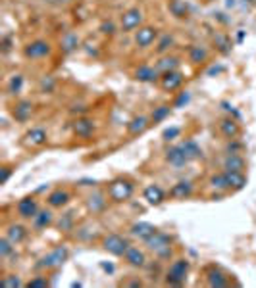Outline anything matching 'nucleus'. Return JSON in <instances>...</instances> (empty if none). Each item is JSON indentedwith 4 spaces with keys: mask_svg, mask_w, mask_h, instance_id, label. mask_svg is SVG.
<instances>
[{
    "mask_svg": "<svg viewBox=\"0 0 256 288\" xmlns=\"http://www.w3.org/2000/svg\"><path fill=\"white\" fill-rule=\"evenodd\" d=\"M172 237L170 234H166V232H160L156 230L154 234H150L149 239L145 240V246L149 248L150 252H154V254L160 257V259H170L172 255H174V248H172Z\"/></svg>",
    "mask_w": 256,
    "mask_h": 288,
    "instance_id": "f257e3e1",
    "label": "nucleus"
},
{
    "mask_svg": "<svg viewBox=\"0 0 256 288\" xmlns=\"http://www.w3.org/2000/svg\"><path fill=\"white\" fill-rule=\"evenodd\" d=\"M187 273H189V261L187 259H175L166 273V282L172 284V286H181L187 279Z\"/></svg>",
    "mask_w": 256,
    "mask_h": 288,
    "instance_id": "f03ea898",
    "label": "nucleus"
},
{
    "mask_svg": "<svg viewBox=\"0 0 256 288\" xmlns=\"http://www.w3.org/2000/svg\"><path fill=\"white\" fill-rule=\"evenodd\" d=\"M133 187L131 181H127V179H116V181L110 182V187H108V196L112 198L114 202H125V200H129L133 194Z\"/></svg>",
    "mask_w": 256,
    "mask_h": 288,
    "instance_id": "7ed1b4c3",
    "label": "nucleus"
},
{
    "mask_svg": "<svg viewBox=\"0 0 256 288\" xmlns=\"http://www.w3.org/2000/svg\"><path fill=\"white\" fill-rule=\"evenodd\" d=\"M129 246H131L129 240L124 239L122 234H114V232L104 237V240H102V248L106 250L108 254L116 255V257H124Z\"/></svg>",
    "mask_w": 256,
    "mask_h": 288,
    "instance_id": "20e7f679",
    "label": "nucleus"
},
{
    "mask_svg": "<svg viewBox=\"0 0 256 288\" xmlns=\"http://www.w3.org/2000/svg\"><path fill=\"white\" fill-rule=\"evenodd\" d=\"M67 255H69V252H67L66 246L54 248L52 252H49V254L42 257L41 264H37V267H41V269H58V267L64 265V261L67 259Z\"/></svg>",
    "mask_w": 256,
    "mask_h": 288,
    "instance_id": "39448f33",
    "label": "nucleus"
},
{
    "mask_svg": "<svg viewBox=\"0 0 256 288\" xmlns=\"http://www.w3.org/2000/svg\"><path fill=\"white\" fill-rule=\"evenodd\" d=\"M158 39V29L150 25H141L139 31H135V44L139 48H149L152 42Z\"/></svg>",
    "mask_w": 256,
    "mask_h": 288,
    "instance_id": "423d86ee",
    "label": "nucleus"
},
{
    "mask_svg": "<svg viewBox=\"0 0 256 288\" xmlns=\"http://www.w3.org/2000/svg\"><path fill=\"white\" fill-rule=\"evenodd\" d=\"M143 25V12L139 8H131L124 12L122 16V31L129 33V31H135Z\"/></svg>",
    "mask_w": 256,
    "mask_h": 288,
    "instance_id": "0eeeda50",
    "label": "nucleus"
},
{
    "mask_svg": "<svg viewBox=\"0 0 256 288\" xmlns=\"http://www.w3.org/2000/svg\"><path fill=\"white\" fill-rule=\"evenodd\" d=\"M50 50L52 48H50V44L46 41H33L25 46L24 54L25 58H29V60H42V58L49 56Z\"/></svg>",
    "mask_w": 256,
    "mask_h": 288,
    "instance_id": "6e6552de",
    "label": "nucleus"
},
{
    "mask_svg": "<svg viewBox=\"0 0 256 288\" xmlns=\"http://www.w3.org/2000/svg\"><path fill=\"white\" fill-rule=\"evenodd\" d=\"M85 204H87V210H89L92 215L102 214V212L106 210V206H108L106 194H104V192H100V190H95V192H91V194L87 196Z\"/></svg>",
    "mask_w": 256,
    "mask_h": 288,
    "instance_id": "1a4fd4ad",
    "label": "nucleus"
},
{
    "mask_svg": "<svg viewBox=\"0 0 256 288\" xmlns=\"http://www.w3.org/2000/svg\"><path fill=\"white\" fill-rule=\"evenodd\" d=\"M17 215L21 217V219H33L35 215L39 214V206H37V200L31 196L27 198H21L19 202H17Z\"/></svg>",
    "mask_w": 256,
    "mask_h": 288,
    "instance_id": "9d476101",
    "label": "nucleus"
},
{
    "mask_svg": "<svg viewBox=\"0 0 256 288\" xmlns=\"http://www.w3.org/2000/svg\"><path fill=\"white\" fill-rule=\"evenodd\" d=\"M166 162H168L170 165H174V167H185V165L189 164V160H187V156H185L181 144H177V146H172V148L166 150Z\"/></svg>",
    "mask_w": 256,
    "mask_h": 288,
    "instance_id": "9b49d317",
    "label": "nucleus"
},
{
    "mask_svg": "<svg viewBox=\"0 0 256 288\" xmlns=\"http://www.w3.org/2000/svg\"><path fill=\"white\" fill-rule=\"evenodd\" d=\"M154 232H156V227H154L152 223H147V221L133 223L131 227H129V234H131L133 239H139V240H147L150 234H154Z\"/></svg>",
    "mask_w": 256,
    "mask_h": 288,
    "instance_id": "f8f14e48",
    "label": "nucleus"
},
{
    "mask_svg": "<svg viewBox=\"0 0 256 288\" xmlns=\"http://www.w3.org/2000/svg\"><path fill=\"white\" fill-rule=\"evenodd\" d=\"M160 85L164 91H177L179 87L183 85V75L175 69V71H168V73H162L160 77Z\"/></svg>",
    "mask_w": 256,
    "mask_h": 288,
    "instance_id": "ddd939ff",
    "label": "nucleus"
},
{
    "mask_svg": "<svg viewBox=\"0 0 256 288\" xmlns=\"http://www.w3.org/2000/svg\"><path fill=\"white\" fill-rule=\"evenodd\" d=\"M72 129L77 137H81V139H89L95 131V123H92V119L89 117H77L74 123H72Z\"/></svg>",
    "mask_w": 256,
    "mask_h": 288,
    "instance_id": "4468645a",
    "label": "nucleus"
},
{
    "mask_svg": "<svg viewBox=\"0 0 256 288\" xmlns=\"http://www.w3.org/2000/svg\"><path fill=\"white\" fill-rule=\"evenodd\" d=\"M143 196H145V200L149 202L150 206H160V204L164 202L166 192L162 190V187H158V185H149V187L145 189V192H143Z\"/></svg>",
    "mask_w": 256,
    "mask_h": 288,
    "instance_id": "2eb2a0df",
    "label": "nucleus"
},
{
    "mask_svg": "<svg viewBox=\"0 0 256 288\" xmlns=\"http://www.w3.org/2000/svg\"><path fill=\"white\" fill-rule=\"evenodd\" d=\"M206 280H208V286H212V288H225L229 284L227 277H225L218 267H210V269H208Z\"/></svg>",
    "mask_w": 256,
    "mask_h": 288,
    "instance_id": "dca6fc26",
    "label": "nucleus"
},
{
    "mask_svg": "<svg viewBox=\"0 0 256 288\" xmlns=\"http://www.w3.org/2000/svg\"><path fill=\"white\" fill-rule=\"evenodd\" d=\"M223 171H243L245 169V158L241 156V154H227V156L223 158Z\"/></svg>",
    "mask_w": 256,
    "mask_h": 288,
    "instance_id": "f3484780",
    "label": "nucleus"
},
{
    "mask_svg": "<svg viewBox=\"0 0 256 288\" xmlns=\"http://www.w3.org/2000/svg\"><path fill=\"white\" fill-rule=\"evenodd\" d=\"M124 259L127 261V265H131V267H143L145 261H147V257H145V252L139 250L137 246H129L127 248V252H125Z\"/></svg>",
    "mask_w": 256,
    "mask_h": 288,
    "instance_id": "a211bd4d",
    "label": "nucleus"
},
{
    "mask_svg": "<svg viewBox=\"0 0 256 288\" xmlns=\"http://www.w3.org/2000/svg\"><path fill=\"white\" fill-rule=\"evenodd\" d=\"M69 192L67 190H62V189H56L52 190L49 194V198H46V202H49L50 207H64L67 206V202H69Z\"/></svg>",
    "mask_w": 256,
    "mask_h": 288,
    "instance_id": "6ab92c4d",
    "label": "nucleus"
},
{
    "mask_svg": "<svg viewBox=\"0 0 256 288\" xmlns=\"http://www.w3.org/2000/svg\"><path fill=\"white\" fill-rule=\"evenodd\" d=\"M14 117H16L17 121H27L29 117H31V114H33V104L29 102V100H19L16 106H14Z\"/></svg>",
    "mask_w": 256,
    "mask_h": 288,
    "instance_id": "aec40b11",
    "label": "nucleus"
},
{
    "mask_svg": "<svg viewBox=\"0 0 256 288\" xmlns=\"http://www.w3.org/2000/svg\"><path fill=\"white\" fill-rule=\"evenodd\" d=\"M193 194V182L191 181H179L175 182L172 190H170V196L175 198V200H185Z\"/></svg>",
    "mask_w": 256,
    "mask_h": 288,
    "instance_id": "412c9836",
    "label": "nucleus"
},
{
    "mask_svg": "<svg viewBox=\"0 0 256 288\" xmlns=\"http://www.w3.org/2000/svg\"><path fill=\"white\" fill-rule=\"evenodd\" d=\"M168 10H170V14L174 17H177V19L189 17V4H187L185 0H170Z\"/></svg>",
    "mask_w": 256,
    "mask_h": 288,
    "instance_id": "4be33fe9",
    "label": "nucleus"
},
{
    "mask_svg": "<svg viewBox=\"0 0 256 288\" xmlns=\"http://www.w3.org/2000/svg\"><path fill=\"white\" fill-rule=\"evenodd\" d=\"M158 75H160V71H158L156 67L152 66H141L137 71H135V79L141 83H154L158 79Z\"/></svg>",
    "mask_w": 256,
    "mask_h": 288,
    "instance_id": "5701e85b",
    "label": "nucleus"
},
{
    "mask_svg": "<svg viewBox=\"0 0 256 288\" xmlns=\"http://www.w3.org/2000/svg\"><path fill=\"white\" fill-rule=\"evenodd\" d=\"M52 223H54V215H52L50 210H39V214L33 217V227L37 230L46 229V227H50Z\"/></svg>",
    "mask_w": 256,
    "mask_h": 288,
    "instance_id": "b1692460",
    "label": "nucleus"
},
{
    "mask_svg": "<svg viewBox=\"0 0 256 288\" xmlns=\"http://www.w3.org/2000/svg\"><path fill=\"white\" fill-rule=\"evenodd\" d=\"M220 131H222V135L225 139L233 140L239 135V125H237V121L231 119V117H225V119L220 121Z\"/></svg>",
    "mask_w": 256,
    "mask_h": 288,
    "instance_id": "393cba45",
    "label": "nucleus"
},
{
    "mask_svg": "<svg viewBox=\"0 0 256 288\" xmlns=\"http://www.w3.org/2000/svg\"><path fill=\"white\" fill-rule=\"evenodd\" d=\"M46 131L41 129V127H35L31 131H27L25 135V140H27V144H31V146H42V144H46Z\"/></svg>",
    "mask_w": 256,
    "mask_h": 288,
    "instance_id": "a878e982",
    "label": "nucleus"
},
{
    "mask_svg": "<svg viewBox=\"0 0 256 288\" xmlns=\"http://www.w3.org/2000/svg\"><path fill=\"white\" fill-rule=\"evenodd\" d=\"M225 177H227L229 189L241 190L247 187V177H245V173L243 171H225Z\"/></svg>",
    "mask_w": 256,
    "mask_h": 288,
    "instance_id": "bb28decb",
    "label": "nucleus"
},
{
    "mask_svg": "<svg viewBox=\"0 0 256 288\" xmlns=\"http://www.w3.org/2000/svg\"><path fill=\"white\" fill-rule=\"evenodd\" d=\"M147 127H149V117L139 115V117H133L131 121L127 123V133L133 135V137H137V135L147 131Z\"/></svg>",
    "mask_w": 256,
    "mask_h": 288,
    "instance_id": "cd10ccee",
    "label": "nucleus"
},
{
    "mask_svg": "<svg viewBox=\"0 0 256 288\" xmlns=\"http://www.w3.org/2000/svg\"><path fill=\"white\" fill-rule=\"evenodd\" d=\"M154 67H156L160 73L175 71V69L179 67V58H175V56H164V58H160Z\"/></svg>",
    "mask_w": 256,
    "mask_h": 288,
    "instance_id": "c85d7f7f",
    "label": "nucleus"
},
{
    "mask_svg": "<svg viewBox=\"0 0 256 288\" xmlns=\"http://www.w3.org/2000/svg\"><path fill=\"white\" fill-rule=\"evenodd\" d=\"M181 148L189 162H195V160H200V158H202V150H200V146H198L195 140H185V142H181Z\"/></svg>",
    "mask_w": 256,
    "mask_h": 288,
    "instance_id": "c756f323",
    "label": "nucleus"
},
{
    "mask_svg": "<svg viewBox=\"0 0 256 288\" xmlns=\"http://www.w3.org/2000/svg\"><path fill=\"white\" fill-rule=\"evenodd\" d=\"M6 237H8L14 244H19V242H24V239L27 237V229H25L24 225H10L8 229H6Z\"/></svg>",
    "mask_w": 256,
    "mask_h": 288,
    "instance_id": "7c9ffc66",
    "label": "nucleus"
},
{
    "mask_svg": "<svg viewBox=\"0 0 256 288\" xmlns=\"http://www.w3.org/2000/svg\"><path fill=\"white\" fill-rule=\"evenodd\" d=\"M79 46V37L75 33H66L62 39V52L64 54H72L74 50H77Z\"/></svg>",
    "mask_w": 256,
    "mask_h": 288,
    "instance_id": "2f4dec72",
    "label": "nucleus"
},
{
    "mask_svg": "<svg viewBox=\"0 0 256 288\" xmlns=\"http://www.w3.org/2000/svg\"><path fill=\"white\" fill-rule=\"evenodd\" d=\"M208 58V50L200 44H193L189 48V60L193 64H200V62H206Z\"/></svg>",
    "mask_w": 256,
    "mask_h": 288,
    "instance_id": "473e14b6",
    "label": "nucleus"
},
{
    "mask_svg": "<svg viewBox=\"0 0 256 288\" xmlns=\"http://www.w3.org/2000/svg\"><path fill=\"white\" fill-rule=\"evenodd\" d=\"M210 185H212L216 190H227L229 189V185H227V177H225V171L212 175V177H210Z\"/></svg>",
    "mask_w": 256,
    "mask_h": 288,
    "instance_id": "72a5a7b5",
    "label": "nucleus"
},
{
    "mask_svg": "<svg viewBox=\"0 0 256 288\" xmlns=\"http://www.w3.org/2000/svg\"><path fill=\"white\" fill-rule=\"evenodd\" d=\"M24 89V75H12L8 81V92L10 94H19Z\"/></svg>",
    "mask_w": 256,
    "mask_h": 288,
    "instance_id": "f704fd0d",
    "label": "nucleus"
},
{
    "mask_svg": "<svg viewBox=\"0 0 256 288\" xmlns=\"http://www.w3.org/2000/svg\"><path fill=\"white\" fill-rule=\"evenodd\" d=\"M170 112H172V108L170 106H158V108H154V112H152V115H150V121L152 123H160V121H164L166 117L170 115Z\"/></svg>",
    "mask_w": 256,
    "mask_h": 288,
    "instance_id": "c9c22d12",
    "label": "nucleus"
},
{
    "mask_svg": "<svg viewBox=\"0 0 256 288\" xmlns=\"http://www.w3.org/2000/svg\"><path fill=\"white\" fill-rule=\"evenodd\" d=\"M14 246H16V244H14L8 237H2V239H0V257H2V259L10 257V255L14 254Z\"/></svg>",
    "mask_w": 256,
    "mask_h": 288,
    "instance_id": "e433bc0d",
    "label": "nucleus"
},
{
    "mask_svg": "<svg viewBox=\"0 0 256 288\" xmlns=\"http://www.w3.org/2000/svg\"><path fill=\"white\" fill-rule=\"evenodd\" d=\"M172 46H174V37H172V35H162V37L158 39L156 52L158 54H164V52H168Z\"/></svg>",
    "mask_w": 256,
    "mask_h": 288,
    "instance_id": "4c0bfd02",
    "label": "nucleus"
},
{
    "mask_svg": "<svg viewBox=\"0 0 256 288\" xmlns=\"http://www.w3.org/2000/svg\"><path fill=\"white\" fill-rule=\"evenodd\" d=\"M0 284H2V286H8V288H19V286H24V282L19 280V277H17V275H6V277H2Z\"/></svg>",
    "mask_w": 256,
    "mask_h": 288,
    "instance_id": "58836bf2",
    "label": "nucleus"
},
{
    "mask_svg": "<svg viewBox=\"0 0 256 288\" xmlns=\"http://www.w3.org/2000/svg\"><path fill=\"white\" fill-rule=\"evenodd\" d=\"M74 227V214L72 212H67V214L62 215V219L58 221V229L60 230H69Z\"/></svg>",
    "mask_w": 256,
    "mask_h": 288,
    "instance_id": "ea45409f",
    "label": "nucleus"
},
{
    "mask_svg": "<svg viewBox=\"0 0 256 288\" xmlns=\"http://www.w3.org/2000/svg\"><path fill=\"white\" fill-rule=\"evenodd\" d=\"M50 282L46 280V277H35V279H31L25 286L27 288H46Z\"/></svg>",
    "mask_w": 256,
    "mask_h": 288,
    "instance_id": "a19ab883",
    "label": "nucleus"
},
{
    "mask_svg": "<svg viewBox=\"0 0 256 288\" xmlns=\"http://www.w3.org/2000/svg\"><path fill=\"white\" fill-rule=\"evenodd\" d=\"M179 133H181V129L179 127H170V129H166L164 133H162V139L164 140H174L179 137Z\"/></svg>",
    "mask_w": 256,
    "mask_h": 288,
    "instance_id": "79ce46f5",
    "label": "nucleus"
},
{
    "mask_svg": "<svg viewBox=\"0 0 256 288\" xmlns=\"http://www.w3.org/2000/svg\"><path fill=\"white\" fill-rule=\"evenodd\" d=\"M54 85H56V83H54V79H52V77H44V79L41 81V91L42 92H52Z\"/></svg>",
    "mask_w": 256,
    "mask_h": 288,
    "instance_id": "37998d69",
    "label": "nucleus"
},
{
    "mask_svg": "<svg viewBox=\"0 0 256 288\" xmlns=\"http://www.w3.org/2000/svg\"><path fill=\"white\" fill-rule=\"evenodd\" d=\"M189 100H191V94H189V92H187V91H185V92H181V94H179V96L175 98V102H174V108H181L183 104H187Z\"/></svg>",
    "mask_w": 256,
    "mask_h": 288,
    "instance_id": "c03bdc74",
    "label": "nucleus"
},
{
    "mask_svg": "<svg viewBox=\"0 0 256 288\" xmlns=\"http://www.w3.org/2000/svg\"><path fill=\"white\" fill-rule=\"evenodd\" d=\"M10 175H12V169H10V167H2V169H0V185H6L10 179Z\"/></svg>",
    "mask_w": 256,
    "mask_h": 288,
    "instance_id": "a18cd8bd",
    "label": "nucleus"
},
{
    "mask_svg": "<svg viewBox=\"0 0 256 288\" xmlns=\"http://www.w3.org/2000/svg\"><path fill=\"white\" fill-rule=\"evenodd\" d=\"M100 31H102L104 35H112L114 31H116V27H114L112 21H104V23L100 25Z\"/></svg>",
    "mask_w": 256,
    "mask_h": 288,
    "instance_id": "49530a36",
    "label": "nucleus"
},
{
    "mask_svg": "<svg viewBox=\"0 0 256 288\" xmlns=\"http://www.w3.org/2000/svg\"><path fill=\"white\" fill-rule=\"evenodd\" d=\"M239 150H241L239 142H229L227 144V154H239Z\"/></svg>",
    "mask_w": 256,
    "mask_h": 288,
    "instance_id": "de8ad7c7",
    "label": "nucleus"
},
{
    "mask_svg": "<svg viewBox=\"0 0 256 288\" xmlns=\"http://www.w3.org/2000/svg\"><path fill=\"white\" fill-rule=\"evenodd\" d=\"M42 2H46L50 6H64V4H69L72 0H42Z\"/></svg>",
    "mask_w": 256,
    "mask_h": 288,
    "instance_id": "09e8293b",
    "label": "nucleus"
},
{
    "mask_svg": "<svg viewBox=\"0 0 256 288\" xmlns=\"http://www.w3.org/2000/svg\"><path fill=\"white\" fill-rule=\"evenodd\" d=\"M216 39H218V41H220V48H222V52H227V46H229V44H227V39H225V37H216Z\"/></svg>",
    "mask_w": 256,
    "mask_h": 288,
    "instance_id": "8fccbe9b",
    "label": "nucleus"
},
{
    "mask_svg": "<svg viewBox=\"0 0 256 288\" xmlns=\"http://www.w3.org/2000/svg\"><path fill=\"white\" fill-rule=\"evenodd\" d=\"M100 267H102L106 273H114V265L112 264H100Z\"/></svg>",
    "mask_w": 256,
    "mask_h": 288,
    "instance_id": "3c124183",
    "label": "nucleus"
},
{
    "mask_svg": "<svg viewBox=\"0 0 256 288\" xmlns=\"http://www.w3.org/2000/svg\"><path fill=\"white\" fill-rule=\"evenodd\" d=\"M2 50H4V52H8L10 50V39L8 37H4V41H2Z\"/></svg>",
    "mask_w": 256,
    "mask_h": 288,
    "instance_id": "603ef678",
    "label": "nucleus"
},
{
    "mask_svg": "<svg viewBox=\"0 0 256 288\" xmlns=\"http://www.w3.org/2000/svg\"><path fill=\"white\" fill-rule=\"evenodd\" d=\"M220 71H222V67H212V69H210V71H208V73L212 75V73H220Z\"/></svg>",
    "mask_w": 256,
    "mask_h": 288,
    "instance_id": "864d4df0",
    "label": "nucleus"
}]
</instances>
